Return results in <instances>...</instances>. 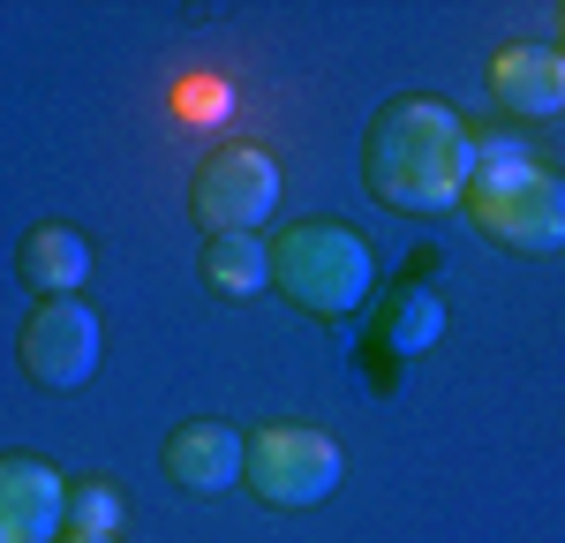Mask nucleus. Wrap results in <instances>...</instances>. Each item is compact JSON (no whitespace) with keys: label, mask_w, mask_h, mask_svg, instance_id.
Instances as JSON below:
<instances>
[{"label":"nucleus","mask_w":565,"mask_h":543,"mask_svg":"<svg viewBox=\"0 0 565 543\" xmlns=\"http://www.w3.org/2000/svg\"><path fill=\"white\" fill-rule=\"evenodd\" d=\"M362 174H370V196L392 204V212H452L468 204V181H476V136L460 129L452 106L437 98H399L370 121V143H362Z\"/></svg>","instance_id":"obj_1"},{"label":"nucleus","mask_w":565,"mask_h":543,"mask_svg":"<svg viewBox=\"0 0 565 543\" xmlns=\"http://www.w3.org/2000/svg\"><path fill=\"white\" fill-rule=\"evenodd\" d=\"M460 212L505 249H527V257L565 249V181L535 167L521 136H476V181Z\"/></svg>","instance_id":"obj_2"},{"label":"nucleus","mask_w":565,"mask_h":543,"mask_svg":"<svg viewBox=\"0 0 565 543\" xmlns=\"http://www.w3.org/2000/svg\"><path fill=\"white\" fill-rule=\"evenodd\" d=\"M271 272H279V295L309 317H348V310H362L370 287H377L370 242L348 234V226H332V220L287 226V234L271 242Z\"/></svg>","instance_id":"obj_3"},{"label":"nucleus","mask_w":565,"mask_h":543,"mask_svg":"<svg viewBox=\"0 0 565 543\" xmlns=\"http://www.w3.org/2000/svg\"><path fill=\"white\" fill-rule=\"evenodd\" d=\"M340 446L324 438V430H295V423H279V430H257L249 438V491L264 505H279V513H302L317 498L340 491Z\"/></svg>","instance_id":"obj_4"},{"label":"nucleus","mask_w":565,"mask_h":543,"mask_svg":"<svg viewBox=\"0 0 565 543\" xmlns=\"http://www.w3.org/2000/svg\"><path fill=\"white\" fill-rule=\"evenodd\" d=\"M189 204H196V220L212 226V234H257V226L279 212V167H271V151H257V143L212 151V159L196 167Z\"/></svg>","instance_id":"obj_5"},{"label":"nucleus","mask_w":565,"mask_h":543,"mask_svg":"<svg viewBox=\"0 0 565 543\" xmlns=\"http://www.w3.org/2000/svg\"><path fill=\"white\" fill-rule=\"evenodd\" d=\"M23 370L53 393H76L98 370V317L84 302H39L23 324Z\"/></svg>","instance_id":"obj_6"},{"label":"nucleus","mask_w":565,"mask_h":543,"mask_svg":"<svg viewBox=\"0 0 565 543\" xmlns=\"http://www.w3.org/2000/svg\"><path fill=\"white\" fill-rule=\"evenodd\" d=\"M68 491L39 453L0 460V543H61L68 536Z\"/></svg>","instance_id":"obj_7"},{"label":"nucleus","mask_w":565,"mask_h":543,"mask_svg":"<svg viewBox=\"0 0 565 543\" xmlns=\"http://www.w3.org/2000/svg\"><path fill=\"white\" fill-rule=\"evenodd\" d=\"M167 476L196 498L234 491V483L249 476V438L226 430V423H181L174 438H167Z\"/></svg>","instance_id":"obj_8"},{"label":"nucleus","mask_w":565,"mask_h":543,"mask_svg":"<svg viewBox=\"0 0 565 543\" xmlns=\"http://www.w3.org/2000/svg\"><path fill=\"white\" fill-rule=\"evenodd\" d=\"M490 91L513 114H535V121L565 114V45H505L490 61Z\"/></svg>","instance_id":"obj_9"},{"label":"nucleus","mask_w":565,"mask_h":543,"mask_svg":"<svg viewBox=\"0 0 565 543\" xmlns=\"http://www.w3.org/2000/svg\"><path fill=\"white\" fill-rule=\"evenodd\" d=\"M15 265H23V279L39 287L45 302H76V287L90 279V242L76 226H39Z\"/></svg>","instance_id":"obj_10"},{"label":"nucleus","mask_w":565,"mask_h":543,"mask_svg":"<svg viewBox=\"0 0 565 543\" xmlns=\"http://www.w3.org/2000/svg\"><path fill=\"white\" fill-rule=\"evenodd\" d=\"M204 279H212L226 302H249L264 287H279L271 242H257V234H212V242H204Z\"/></svg>","instance_id":"obj_11"},{"label":"nucleus","mask_w":565,"mask_h":543,"mask_svg":"<svg viewBox=\"0 0 565 543\" xmlns=\"http://www.w3.org/2000/svg\"><path fill=\"white\" fill-rule=\"evenodd\" d=\"M437 332H445V302H437L430 287H399L385 310V340L399 355H423V348H437Z\"/></svg>","instance_id":"obj_12"},{"label":"nucleus","mask_w":565,"mask_h":543,"mask_svg":"<svg viewBox=\"0 0 565 543\" xmlns=\"http://www.w3.org/2000/svg\"><path fill=\"white\" fill-rule=\"evenodd\" d=\"M121 521H129V505H121V491H114V483L84 476V483L68 491V536H106V543H121Z\"/></svg>","instance_id":"obj_13"},{"label":"nucleus","mask_w":565,"mask_h":543,"mask_svg":"<svg viewBox=\"0 0 565 543\" xmlns=\"http://www.w3.org/2000/svg\"><path fill=\"white\" fill-rule=\"evenodd\" d=\"M68 543H106V536H68Z\"/></svg>","instance_id":"obj_14"},{"label":"nucleus","mask_w":565,"mask_h":543,"mask_svg":"<svg viewBox=\"0 0 565 543\" xmlns=\"http://www.w3.org/2000/svg\"><path fill=\"white\" fill-rule=\"evenodd\" d=\"M558 31H565V15H558ZM558 45H565V39H558Z\"/></svg>","instance_id":"obj_15"}]
</instances>
